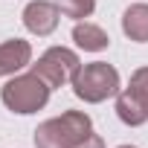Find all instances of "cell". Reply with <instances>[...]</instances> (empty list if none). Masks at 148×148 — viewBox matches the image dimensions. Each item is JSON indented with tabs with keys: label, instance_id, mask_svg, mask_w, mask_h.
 <instances>
[{
	"label": "cell",
	"instance_id": "6da1fadb",
	"mask_svg": "<svg viewBox=\"0 0 148 148\" xmlns=\"http://www.w3.org/2000/svg\"><path fill=\"white\" fill-rule=\"evenodd\" d=\"M87 134H93V122L82 110H64L55 119H47L35 128L38 148H76Z\"/></svg>",
	"mask_w": 148,
	"mask_h": 148
},
{
	"label": "cell",
	"instance_id": "7a4b0ae2",
	"mask_svg": "<svg viewBox=\"0 0 148 148\" xmlns=\"http://www.w3.org/2000/svg\"><path fill=\"white\" fill-rule=\"evenodd\" d=\"M73 93L82 102L99 105L110 96L119 93V73L113 64L108 61H93V64H82L79 73L73 76Z\"/></svg>",
	"mask_w": 148,
	"mask_h": 148
},
{
	"label": "cell",
	"instance_id": "3957f363",
	"mask_svg": "<svg viewBox=\"0 0 148 148\" xmlns=\"http://www.w3.org/2000/svg\"><path fill=\"white\" fill-rule=\"evenodd\" d=\"M49 84L35 76V73H26V76H15L3 84L0 90V99L12 113H35L49 102Z\"/></svg>",
	"mask_w": 148,
	"mask_h": 148
},
{
	"label": "cell",
	"instance_id": "277c9868",
	"mask_svg": "<svg viewBox=\"0 0 148 148\" xmlns=\"http://www.w3.org/2000/svg\"><path fill=\"white\" fill-rule=\"evenodd\" d=\"M79 67H82V61H79V55L73 52V49H67V47H49L38 58V64H32V73L41 76L55 90V87L73 82V76L79 73Z\"/></svg>",
	"mask_w": 148,
	"mask_h": 148
},
{
	"label": "cell",
	"instance_id": "5b68a950",
	"mask_svg": "<svg viewBox=\"0 0 148 148\" xmlns=\"http://www.w3.org/2000/svg\"><path fill=\"white\" fill-rule=\"evenodd\" d=\"M58 18H61V9H58V3H49V0H32L23 9V26L38 38L55 32Z\"/></svg>",
	"mask_w": 148,
	"mask_h": 148
},
{
	"label": "cell",
	"instance_id": "8992f818",
	"mask_svg": "<svg viewBox=\"0 0 148 148\" xmlns=\"http://www.w3.org/2000/svg\"><path fill=\"white\" fill-rule=\"evenodd\" d=\"M32 61V47L29 41L12 38L0 44V76H15L18 70H23Z\"/></svg>",
	"mask_w": 148,
	"mask_h": 148
},
{
	"label": "cell",
	"instance_id": "52a82bcc",
	"mask_svg": "<svg viewBox=\"0 0 148 148\" xmlns=\"http://www.w3.org/2000/svg\"><path fill=\"white\" fill-rule=\"evenodd\" d=\"M122 32L136 41V44H145L148 41V3H134L125 9L122 15Z\"/></svg>",
	"mask_w": 148,
	"mask_h": 148
},
{
	"label": "cell",
	"instance_id": "ba28073f",
	"mask_svg": "<svg viewBox=\"0 0 148 148\" xmlns=\"http://www.w3.org/2000/svg\"><path fill=\"white\" fill-rule=\"evenodd\" d=\"M73 41H76L84 52H102V49H108V44H110V38H108V32L102 29V26H96V23H76L73 26Z\"/></svg>",
	"mask_w": 148,
	"mask_h": 148
},
{
	"label": "cell",
	"instance_id": "9c48e42d",
	"mask_svg": "<svg viewBox=\"0 0 148 148\" xmlns=\"http://www.w3.org/2000/svg\"><path fill=\"white\" fill-rule=\"evenodd\" d=\"M116 116H119L125 125H131V128H136V125L148 122V110L139 105V99H136L128 87L116 96Z\"/></svg>",
	"mask_w": 148,
	"mask_h": 148
},
{
	"label": "cell",
	"instance_id": "30bf717a",
	"mask_svg": "<svg viewBox=\"0 0 148 148\" xmlns=\"http://www.w3.org/2000/svg\"><path fill=\"white\" fill-rule=\"evenodd\" d=\"M55 3H58L61 15L76 18V21L90 18V15H93V9H96V0H55Z\"/></svg>",
	"mask_w": 148,
	"mask_h": 148
},
{
	"label": "cell",
	"instance_id": "8fae6325",
	"mask_svg": "<svg viewBox=\"0 0 148 148\" xmlns=\"http://www.w3.org/2000/svg\"><path fill=\"white\" fill-rule=\"evenodd\" d=\"M128 90L139 99V105L148 110V67H139L134 76H131V84H128Z\"/></svg>",
	"mask_w": 148,
	"mask_h": 148
},
{
	"label": "cell",
	"instance_id": "7c38bea8",
	"mask_svg": "<svg viewBox=\"0 0 148 148\" xmlns=\"http://www.w3.org/2000/svg\"><path fill=\"white\" fill-rule=\"evenodd\" d=\"M76 148H105V142H102V136H96V134H87Z\"/></svg>",
	"mask_w": 148,
	"mask_h": 148
},
{
	"label": "cell",
	"instance_id": "4fadbf2b",
	"mask_svg": "<svg viewBox=\"0 0 148 148\" xmlns=\"http://www.w3.org/2000/svg\"><path fill=\"white\" fill-rule=\"evenodd\" d=\"M119 148H136V145H119Z\"/></svg>",
	"mask_w": 148,
	"mask_h": 148
}]
</instances>
